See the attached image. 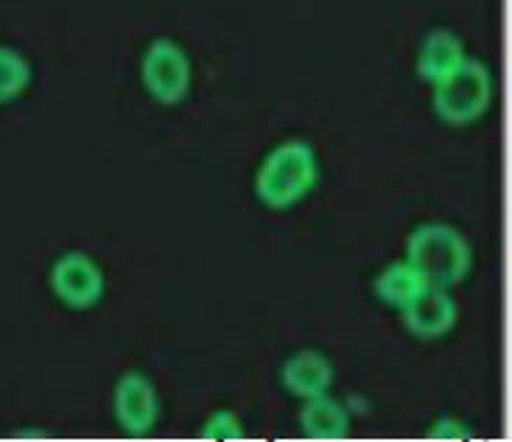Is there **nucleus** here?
Wrapping results in <instances>:
<instances>
[{
  "instance_id": "obj_1",
  "label": "nucleus",
  "mask_w": 512,
  "mask_h": 442,
  "mask_svg": "<svg viewBox=\"0 0 512 442\" xmlns=\"http://www.w3.org/2000/svg\"><path fill=\"white\" fill-rule=\"evenodd\" d=\"M317 149L303 138H291L263 157L255 174V194L269 210H291L317 188Z\"/></svg>"
},
{
  "instance_id": "obj_2",
  "label": "nucleus",
  "mask_w": 512,
  "mask_h": 442,
  "mask_svg": "<svg viewBox=\"0 0 512 442\" xmlns=\"http://www.w3.org/2000/svg\"><path fill=\"white\" fill-rule=\"evenodd\" d=\"M406 261L420 269L429 286L454 289L473 269V247L454 224L429 221L406 238Z\"/></svg>"
},
{
  "instance_id": "obj_3",
  "label": "nucleus",
  "mask_w": 512,
  "mask_h": 442,
  "mask_svg": "<svg viewBox=\"0 0 512 442\" xmlns=\"http://www.w3.org/2000/svg\"><path fill=\"white\" fill-rule=\"evenodd\" d=\"M493 104V73L479 59H465L448 79L434 84L431 107L448 126L476 124Z\"/></svg>"
},
{
  "instance_id": "obj_4",
  "label": "nucleus",
  "mask_w": 512,
  "mask_h": 442,
  "mask_svg": "<svg viewBox=\"0 0 512 442\" xmlns=\"http://www.w3.org/2000/svg\"><path fill=\"white\" fill-rule=\"evenodd\" d=\"M140 79H143L146 93L157 104H166V107L182 104L194 82L188 51L171 37H157L149 42L146 54L140 59Z\"/></svg>"
},
{
  "instance_id": "obj_5",
  "label": "nucleus",
  "mask_w": 512,
  "mask_h": 442,
  "mask_svg": "<svg viewBox=\"0 0 512 442\" xmlns=\"http://www.w3.org/2000/svg\"><path fill=\"white\" fill-rule=\"evenodd\" d=\"M112 412L118 426L129 437H146L152 434L160 417V398L149 375L129 370L118 378L115 392H112Z\"/></svg>"
},
{
  "instance_id": "obj_6",
  "label": "nucleus",
  "mask_w": 512,
  "mask_h": 442,
  "mask_svg": "<svg viewBox=\"0 0 512 442\" xmlns=\"http://www.w3.org/2000/svg\"><path fill=\"white\" fill-rule=\"evenodd\" d=\"M51 289L56 300L68 308L84 311L93 308L104 294V272L90 255L84 252H65L51 269Z\"/></svg>"
},
{
  "instance_id": "obj_7",
  "label": "nucleus",
  "mask_w": 512,
  "mask_h": 442,
  "mask_svg": "<svg viewBox=\"0 0 512 442\" xmlns=\"http://www.w3.org/2000/svg\"><path fill=\"white\" fill-rule=\"evenodd\" d=\"M401 314L406 331L412 333L415 339L434 342V339H443V336H448L457 328L459 305L451 289L429 286L417 297L415 303L406 305Z\"/></svg>"
},
{
  "instance_id": "obj_8",
  "label": "nucleus",
  "mask_w": 512,
  "mask_h": 442,
  "mask_svg": "<svg viewBox=\"0 0 512 442\" xmlns=\"http://www.w3.org/2000/svg\"><path fill=\"white\" fill-rule=\"evenodd\" d=\"M280 381H283V389L289 395L300 398V401H308V398L331 392L333 381H336V370H333L331 359L325 353L300 350L291 359H286L283 370H280Z\"/></svg>"
},
{
  "instance_id": "obj_9",
  "label": "nucleus",
  "mask_w": 512,
  "mask_h": 442,
  "mask_svg": "<svg viewBox=\"0 0 512 442\" xmlns=\"http://www.w3.org/2000/svg\"><path fill=\"white\" fill-rule=\"evenodd\" d=\"M465 59H468L465 42L459 40L454 31L437 28V31L426 34V40L420 45V54H417V76L434 87L437 82L448 79Z\"/></svg>"
},
{
  "instance_id": "obj_10",
  "label": "nucleus",
  "mask_w": 512,
  "mask_h": 442,
  "mask_svg": "<svg viewBox=\"0 0 512 442\" xmlns=\"http://www.w3.org/2000/svg\"><path fill=\"white\" fill-rule=\"evenodd\" d=\"M300 429L308 440H345L350 437V415H347L345 403L336 401L331 392L308 398L300 409Z\"/></svg>"
},
{
  "instance_id": "obj_11",
  "label": "nucleus",
  "mask_w": 512,
  "mask_h": 442,
  "mask_svg": "<svg viewBox=\"0 0 512 442\" xmlns=\"http://www.w3.org/2000/svg\"><path fill=\"white\" fill-rule=\"evenodd\" d=\"M429 289V280L420 275V269H417L412 261H392L381 272V275L375 277L373 291L375 297L381 300V303L392 305V308H398L403 311L406 305H412L423 294V291Z\"/></svg>"
},
{
  "instance_id": "obj_12",
  "label": "nucleus",
  "mask_w": 512,
  "mask_h": 442,
  "mask_svg": "<svg viewBox=\"0 0 512 442\" xmlns=\"http://www.w3.org/2000/svg\"><path fill=\"white\" fill-rule=\"evenodd\" d=\"M28 82H31V65L26 56L9 45H0V104L23 96Z\"/></svg>"
},
{
  "instance_id": "obj_13",
  "label": "nucleus",
  "mask_w": 512,
  "mask_h": 442,
  "mask_svg": "<svg viewBox=\"0 0 512 442\" xmlns=\"http://www.w3.org/2000/svg\"><path fill=\"white\" fill-rule=\"evenodd\" d=\"M199 437L202 440H244L247 437V429L241 423V417L230 409H219L202 423L199 429Z\"/></svg>"
},
{
  "instance_id": "obj_14",
  "label": "nucleus",
  "mask_w": 512,
  "mask_h": 442,
  "mask_svg": "<svg viewBox=\"0 0 512 442\" xmlns=\"http://www.w3.org/2000/svg\"><path fill=\"white\" fill-rule=\"evenodd\" d=\"M473 429L457 417H440L429 429V440H471Z\"/></svg>"
}]
</instances>
